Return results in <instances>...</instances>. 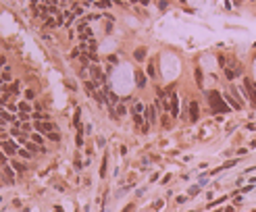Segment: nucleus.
I'll return each mask as SVG.
<instances>
[{
    "mask_svg": "<svg viewBox=\"0 0 256 212\" xmlns=\"http://www.w3.org/2000/svg\"><path fill=\"white\" fill-rule=\"evenodd\" d=\"M208 102H210V108H213V112H221V115H225V112H229V104L225 102V98L217 92V89H213V92H208Z\"/></svg>",
    "mask_w": 256,
    "mask_h": 212,
    "instance_id": "f257e3e1",
    "label": "nucleus"
},
{
    "mask_svg": "<svg viewBox=\"0 0 256 212\" xmlns=\"http://www.w3.org/2000/svg\"><path fill=\"white\" fill-rule=\"evenodd\" d=\"M13 169H15V171H23V169H25V166H23V164H17V162H13Z\"/></svg>",
    "mask_w": 256,
    "mask_h": 212,
    "instance_id": "4be33fe9",
    "label": "nucleus"
},
{
    "mask_svg": "<svg viewBox=\"0 0 256 212\" xmlns=\"http://www.w3.org/2000/svg\"><path fill=\"white\" fill-rule=\"evenodd\" d=\"M244 92H246V98L250 100V104L256 106V83H252L250 79H244Z\"/></svg>",
    "mask_w": 256,
    "mask_h": 212,
    "instance_id": "f03ea898",
    "label": "nucleus"
},
{
    "mask_svg": "<svg viewBox=\"0 0 256 212\" xmlns=\"http://www.w3.org/2000/svg\"><path fill=\"white\" fill-rule=\"evenodd\" d=\"M19 154H21V156H25V158H29V150H19Z\"/></svg>",
    "mask_w": 256,
    "mask_h": 212,
    "instance_id": "a878e982",
    "label": "nucleus"
},
{
    "mask_svg": "<svg viewBox=\"0 0 256 212\" xmlns=\"http://www.w3.org/2000/svg\"><path fill=\"white\" fill-rule=\"evenodd\" d=\"M2 148H4V152H7V154H15V152H17V146H15L13 142H4V144H2Z\"/></svg>",
    "mask_w": 256,
    "mask_h": 212,
    "instance_id": "1a4fd4ad",
    "label": "nucleus"
},
{
    "mask_svg": "<svg viewBox=\"0 0 256 212\" xmlns=\"http://www.w3.org/2000/svg\"><path fill=\"white\" fill-rule=\"evenodd\" d=\"M56 23H58V21H54L52 17H48V19H46V27H54Z\"/></svg>",
    "mask_w": 256,
    "mask_h": 212,
    "instance_id": "2eb2a0df",
    "label": "nucleus"
},
{
    "mask_svg": "<svg viewBox=\"0 0 256 212\" xmlns=\"http://www.w3.org/2000/svg\"><path fill=\"white\" fill-rule=\"evenodd\" d=\"M169 112H171V116L179 115V96H177V94H171V96H169Z\"/></svg>",
    "mask_w": 256,
    "mask_h": 212,
    "instance_id": "7ed1b4c3",
    "label": "nucleus"
},
{
    "mask_svg": "<svg viewBox=\"0 0 256 212\" xmlns=\"http://www.w3.org/2000/svg\"><path fill=\"white\" fill-rule=\"evenodd\" d=\"M48 139H52V142H58V139H61V135H58L56 131H52V133H48Z\"/></svg>",
    "mask_w": 256,
    "mask_h": 212,
    "instance_id": "4468645a",
    "label": "nucleus"
},
{
    "mask_svg": "<svg viewBox=\"0 0 256 212\" xmlns=\"http://www.w3.org/2000/svg\"><path fill=\"white\" fill-rule=\"evenodd\" d=\"M25 146H27V150H29V152H35V150H40V148H38V144H34V142H27Z\"/></svg>",
    "mask_w": 256,
    "mask_h": 212,
    "instance_id": "ddd939ff",
    "label": "nucleus"
},
{
    "mask_svg": "<svg viewBox=\"0 0 256 212\" xmlns=\"http://www.w3.org/2000/svg\"><path fill=\"white\" fill-rule=\"evenodd\" d=\"M196 83L202 88V71H200V69H196Z\"/></svg>",
    "mask_w": 256,
    "mask_h": 212,
    "instance_id": "f8f14e48",
    "label": "nucleus"
},
{
    "mask_svg": "<svg viewBox=\"0 0 256 212\" xmlns=\"http://www.w3.org/2000/svg\"><path fill=\"white\" fill-rule=\"evenodd\" d=\"M73 13H75V17H79V15H83V8H81V7H75V11H73Z\"/></svg>",
    "mask_w": 256,
    "mask_h": 212,
    "instance_id": "393cba45",
    "label": "nucleus"
},
{
    "mask_svg": "<svg viewBox=\"0 0 256 212\" xmlns=\"http://www.w3.org/2000/svg\"><path fill=\"white\" fill-rule=\"evenodd\" d=\"M135 83H138V88H144L146 85V75L142 71H135Z\"/></svg>",
    "mask_w": 256,
    "mask_h": 212,
    "instance_id": "0eeeda50",
    "label": "nucleus"
},
{
    "mask_svg": "<svg viewBox=\"0 0 256 212\" xmlns=\"http://www.w3.org/2000/svg\"><path fill=\"white\" fill-rule=\"evenodd\" d=\"M133 56H135V61H144L146 58V48H138Z\"/></svg>",
    "mask_w": 256,
    "mask_h": 212,
    "instance_id": "9b49d317",
    "label": "nucleus"
},
{
    "mask_svg": "<svg viewBox=\"0 0 256 212\" xmlns=\"http://www.w3.org/2000/svg\"><path fill=\"white\" fill-rule=\"evenodd\" d=\"M125 112H127V110H125V106H121V104H119V106H117V116H123Z\"/></svg>",
    "mask_w": 256,
    "mask_h": 212,
    "instance_id": "a211bd4d",
    "label": "nucleus"
},
{
    "mask_svg": "<svg viewBox=\"0 0 256 212\" xmlns=\"http://www.w3.org/2000/svg\"><path fill=\"white\" fill-rule=\"evenodd\" d=\"M133 121H135V123H138V125H142V127H144V121H142V115H133Z\"/></svg>",
    "mask_w": 256,
    "mask_h": 212,
    "instance_id": "f3484780",
    "label": "nucleus"
},
{
    "mask_svg": "<svg viewBox=\"0 0 256 212\" xmlns=\"http://www.w3.org/2000/svg\"><path fill=\"white\" fill-rule=\"evenodd\" d=\"M54 212H62V208H61V206H56V208H54Z\"/></svg>",
    "mask_w": 256,
    "mask_h": 212,
    "instance_id": "c756f323",
    "label": "nucleus"
},
{
    "mask_svg": "<svg viewBox=\"0 0 256 212\" xmlns=\"http://www.w3.org/2000/svg\"><path fill=\"white\" fill-rule=\"evenodd\" d=\"M90 75H92V79H94L96 85H102V83H104V73L100 71V67L92 65V67H90Z\"/></svg>",
    "mask_w": 256,
    "mask_h": 212,
    "instance_id": "20e7f679",
    "label": "nucleus"
},
{
    "mask_svg": "<svg viewBox=\"0 0 256 212\" xmlns=\"http://www.w3.org/2000/svg\"><path fill=\"white\" fill-rule=\"evenodd\" d=\"M139 2H142V4H148V0H139Z\"/></svg>",
    "mask_w": 256,
    "mask_h": 212,
    "instance_id": "473e14b6",
    "label": "nucleus"
},
{
    "mask_svg": "<svg viewBox=\"0 0 256 212\" xmlns=\"http://www.w3.org/2000/svg\"><path fill=\"white\" fill-rule=\"evenodd\" d=\"M2 89H4V88H0V92H2Z\"/></svg>",
    "mask_w": 256,
    "mask_h": 212,
    "instance_id": "72a5a7b5",
    "label": "nucleus"
},
{
    "mask_svg": "<svg viewBox=\"0 0 256 212\" xmlns=\"http://www.w3.org/2000/svg\"><path fill=\"white\" fill-rule=\"evenodd\" d=\"M0 166H2V164H0Z\"/></svg>",
    "mask_w": 256,
    "mask_h": 212,
    "instance_id": "f704fd0d",
    "label": "nucleus"
},
{
    "mask_svg": "<svg viewBox=\"0 0 256 212\" xmlns=\"http://www.w3.org/2000/svg\"><path fill=\"white\" fill-rule=\"evenodd\" d=\"M31 142H34V144H40V142H42V135H40V133H34V135H31Z\"/></svg>",
    "mask_w": 256,
    "mask_h": 212,
    "instance_id": "dca6fc26",
    "label": "nucleus"
},
{
    "mask_svg": "<svg viewBox=\"0 0 256 212\" xmlns=\"http://www.w3.org/2000/svg\"><path fill=\"white\" fill-rule=\"evenodd\" d=\"M198 192H200V185H194V187L190 189V196H194V193H198Z\"/></svg>",
    "mask_w": 256,
    "mask_h": 212,
    "instance_id": "412c9836",
    "label": "nucleus"
},
{
    "mask_svg": "<svg viewBox=\"0 0 256 212\" xmlns=\"http://www.w3.org/2000/svg\"><path fill=\"white\" fill-rule=\"evenodd\" d=\"M34 96H35V94L31 92V89H27V92H25V98H27V100H34Z\"/></svg>",
    "mask_w": 256,
    "mask_h": 212,
    "instance_id": "5701e85b",
    "label": "nucleus"
},
{
    "mask_svg": "<svg viewBox=\"0 0 256 212\" xmlns=\"http://www.w3.org/2000/svg\"><path fill=\"white\" fill-rule=\"evenodd\" d=\"M79 112H81V110L77 108V110H75V123H77V125H79Z\"/></svg>",
    "mask_w": 256,
    "mask_h": 212,
    "instance_id": "bb28decb",
    "label": "nucleus"
},
{
    "mask_svg": "<svg viewBox=\"0 0 256 212\" xmlns=\"http://www.w3.org/2000/svg\"><path fill=\"white\" fill-rule=\"evenodd\" d=\"M38 2H42V0H31V4H34V7L38 4Z\"/></svg>",
    "mask_w": 256,
    "mask_h": 212,
    "instance_id": "7c9ffc66",
    "label": "nucleus"
},
{
    "mask_svg": "<svg viewBox=\"0 0 256 212\" xmlns=\"http://www.w3.org/2000/svg\"><path fill=\"white\" fill-rule=\"evenodd\" d=\"M131 210H133V206L129 204V206H125V210H123V212H131Z\"/></svg>",
    "mask_w": 256,
    "mask_h": 212,
    "instance_id": "cd10ccee",
    "label": "nucleus"
},
{
    "mask_svg": "<svg viewBox=\"0 0 256 212\" xmlns=\"http://www.w3.org/2000/svg\"><path fill=\"white\" fill-rule=\"evenodd\" d=\"M154 73H156V71H154V65H152V62H148V75L154 77Z\"/></svg>",
    "mask_w": 256,
    "mask_h": 212,
    "instance_id": "6ab92c4d",
    "label": "nucleus"
},
{
    "mask_svg": "<svg viewBox=\"0 0 256 212\" xmlns=\"http://www.w3.org/2000/svg\"><path fill=\"white\" fill-rule=\"evenodd\" d=\"M144 110H146V106H144L142 102H135V104H133V115H142Z\"/></svg>",
    "mask_w": 256,
    "mask_h": 212,
    "instance_id": "9d476101",
    "label": "nucleus"
},
{
    "mask_svg": "<svg viewBox=\"0 0 256 212\" xmlns=\"http://www.w3.org/2000/svg\"><path fill=\"white\" fill-rule=\"evenodd\" d=\"M198 115H200L198 102H190V121H198Z\"/></svg>",
    "mask_w": 256,
    "mask_h": 212,
    "instance_id": "423d86ee",
    "label": "nucleus"
},
{
    "mask_svg": "<svg viewBox=\"0 0 256 212\" xmlns=\"http://www.w3.org/2000/svg\"><path fill=\"white\" fill-rule=\"evenodd\" d=\"M34 127L40 131V133H46V135H48V133H52V129H56L52 123H46V121H35Z\"/></svg>",
    "mask_w": 256,
    "mask_h": 212,
    "instance_id": "39448f33",
    "label": "nucleus"
},
{
    "mask_svg": "<svg viewBox=\"0 0 256 212\" xmlns=\"http://www.w3.org/2000/svg\"><path fill=\"white\" fill-rule=\"evenodd\" d=\"M83 2H85V4H92V0H83Z\"/></svg>",
    "mask_w": 256,
    "mask_h": 212,
    "instance_id": "2f4dec72",
    "label": "nucleus"
},
{
    "mask_svg": "<svg viewBox=\"0 0 256 212\" xmlns=\"http://www.w3.org/2000/svg\"><path fill=\"white\" fill-rule=\"evenodd\" d=\"M4 62H7V58H4V56H0V67H2Z\"/></svg>",
    "mask_w": 256,
    "mask_h": 212,
    "instance_id": "c85d7f7f",
    "label": "nucleus"
},
{
    "mask_svg": "<svg viewBox=\"0 0 256 212\" xmlns=\"http://www.w3.org/2000/svg\"><path fill=\"white\" fill-rule=\"evenodd\" d=\"M19 108L23 110V112H29V104H25V102H23V104H19Z\"/></svg>",
    "mask_w": 256,
    "mask_h": 212,
    "instance_id": "b1692460",
    "label": "nucleus"
},
{
    "mask_svg": "<svg viewBox=\"0 0 256 212\" xmlns=\"http://www.w3.org/2000/svg\"><path fill=\"white\" fill-rule=\"evenodd\" d=\"M98 4L102 8H106V7H111V0H98Z\"/></svg>",
    "mask_w": 256,
    "mask_h": 212,
    "instance_id": "aec40b11",
    "label": "nucleus"
},
{
    "mask_svg": "<svg viewBox=\"0 0 256 212\" xmlns=\"http://www.w3.org/2000/svg\"><path fill=\"white\" fill-rule=\"evenodd\" d=\"M144 116L148 119V121H150V123H152V121H156V112H154L152 106H148V108L144 110Z\"/></svg>",
    "mask_w": 256,
    "mask_h": 212,
    "instance_id": "6e6552de",
    "label": "nucleus"
}]
</instances>
